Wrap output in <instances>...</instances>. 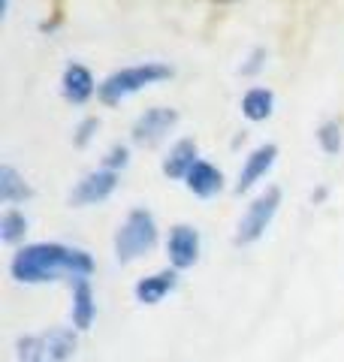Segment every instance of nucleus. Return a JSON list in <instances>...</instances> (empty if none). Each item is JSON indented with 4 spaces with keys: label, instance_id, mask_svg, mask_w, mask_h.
Masks as SVG:
<instances>
[{
    "label": "nucleus",
    "instance_id": "obj_20",
    "mask_svg": "<svg viewBox=\"0 0 344 362\" xmlns=\"http://www.w3.org/2000/svg\"><path fill=\"white\" fill-rule=\"evenodd\" d=\"M100 130V121L97 118H85V121H79V127L73 133V145L76 148H85V145L94 139V133Z\"/></svg>",
    "mask_w": 344,
    "mask_h": 362
},
{
    "label": "nucleus",
    "instance_id": "obj_22",
    "mask_svg": "<svg viewBox=\"0 0 344 362\" xmlns=\"http://www.w3.org/2000/svg\"><path fill=\"white\" fill-rule=\"evenodd\" d=\"M9 6H13V0H4V13H0V16H4V18L9 16Z\"/></svg>",
    "mask_w": 344,
    "mask_h": 362
},
{
    "label": "nucleus",
    "instance_id": "obj_10",
    "mask_svg": "<svg viewBox=\"0 0 344 362\" xmlns=\"http://www.w3.org/2000/svg\"><path fill=\"white\" fill-rule=\"evenodd\" d=\"M176 287H178V272L164 269V272H154V275H145V278L136 281L133 296L142 305H160Z\"/></svg>",
    "mask_w": 344,
    "mask_h": 362
},
{
    "label": "nucleus",
    "instance_id": "obj_5",
    "mask_svg": "<svg viewBox=\"0 0 344 362\" xmlns=\"http://www.w3.org/2000/svg\"><path fill=\"white\" fill-rule=\"evenodd\" d=\"M278 206H281V187H266L248 206V211L242 214V221H239V226H236L233 242L239 247H248V245L260 242L263 235H266L269 223L275 221V214H278Z\"/></svg>",
    "mask_w": 344,
    "mask_h": 362
},
{
    "label": "nucleus",
    "instance_id": "obj_19",
    "mask_svg": "<svg viewBox=\"0 0 344 362\" xmlns=\"http://www.w3.org/2000/svg\"><path fill=\"white\" fill-rule=\"evenodd\" d=\"M130 163V151L127 145H112L109 154L103 157V169H112V173H118V169H124Z\"/></svg>",
    "mask_w": 344,
    "mask_h": 362
},
{
    "label": "nucleus",
    "instance_id": "obj_7",
    "mask_svg": "<svg viewBox=\"0 0 344 362\" xmlns=\"http://www.w3.org/2000/svg\"><path fill=\"white\" fill-rule=\"evenodd\" d=\"M178 124V112L176 109H166V106H154V109H145L139 118L133 124V142L142 145V148H151V145L164 142L169 130Z\"/></svg>",
    "mask_w": 344,
    "mask_h": 362
},
{
    "label": "nucleus",
    "instance_id": "obj_8",
    "mask_svg": "<svg viewBox=\"0 0 344 362\" xmlns=\"http://www.w3.org/2000/svg\"><path fill=\"white\" fill-rule=\"evenodd\" d=\"M200 233L188 223H176L169 230V239H166V257H169V266L176 272H185L193 269L200 259Z\"/></svg>",
    "mask_w": 344,
    "mask_h": 362
},
{
    "label": "nucleus",
    "instance_id": "obj_14",
    "mask_svg": "<svg viewBox=\"0 0 344 362\" xmlns=\"http://www.w3.org/2000/svg\"><path fill=\"white\" fill-rule=\"evenodd\" d=\"M197 142L193 139H178L176 145L169 148V154L164 157V175L166 178H188V173L193 169V163H197Z\"/></svg>",
    "mask_w": 344,
    "mask_h": 362
},
{
    "label": "nucleus",
    "instance_id": "obj_17",
    "mask_svg": "<svg viewBox=\"0 0 344 362\" xmlns=\"http://www.w3.org/2000/svg\"><path fill=\"white\" fill-rule=\"evenodd\" d=\"M28 235V218L21 214L18 209H9L4 211V218H0V239H4L6 245H18L25 242Z\"/></svg>",
    "mask_w": 344,
    "mask_h": 362
},
{
    "label": "nucleus",
    "instance_id": "obj_6",
    "mask_svg": "<svg viewBox=\"0 0 344 362\" xmlns=\"http://www.w3.org/2000/svg\"><path fill=\"white\" fill-rule=\"evenodd\" d=\"M115 187H118V173H112V169H94V173H88L76 181V187L70 190V202L73 209H85V206H97V202H106Z\"/></svg>",
    "mask_w": 344,
    "mask_h": 362
},
{
    "label": "nucleus",
    "instance_id": "obj_13",
    "mask_svg": "<svg viewBox=\"0 0 344 362\" xmlns=\"http://www.w3.org/2000/svg\"><path fill=\"white\" fill-rule=\"evenodd\" d=\"M185 185H188V190H190L193 197L212 199V197H217L224 190V173L217 166H212V163L197 160V163H193V169L188 173Z\"/></svg>",
    "mask_w": 344,
    "mask_h": 362
},
{
    "label": "nucleus",
    "instance_id": "obj_3",
    "mask_svg": "<svg viewBox=\"0 0 344 362\" xmlns=\"http://www.w3.org/2000/svg\"><path fill=\"white\" fill-rule=\"evenodd\" d=\"M79 347V332L73 326H55L40 335H21L16 341L18 362H70Z\"/></svg>",
    "mask_w": 344,
    "mask_h": 362
},
{
    "label": "nucleus",
    "instance_id": "obj_2",
    "mask_svg": "<svg viewBox=\"0 0 344 362\" xmlns=\"http://www.w3.org/2000/svg\"><path fill=\"white\" fill-rule=\"evenodd\" d=\"M169 76H172V66L160 64V61H145V64L124 66V70H115L112 76H106L100 82L97 94H100V100L106 106H118L121 100L139 94L142 88L164 82V78H169Z\"/></svg>",
    "mask_w": 344,
    "mask_h": 362
},
{
    "label": "nucleus",
    "instance_id": "obj_9",
    "mask_svg": "<svg viewBox=\"0 0 344 362\" xmlns=\"http://www.w3.org/2000/svg\"><path fill=\"white\" fill-rule=\"evenodd\" d=\"M275 157H278V145H272V142L257 145V148L248 154V160H245V166H242V173H239L236 194H248V190L254 187L260 178H266V173H269L272 163H275Z\"/></svg>",
    "mask_w": 344,
    "mask_h": 362
},
{
    "label": "nucleus",
    "instance_id": "obj_12",
    "mask_svg": "<svg viewBox=\"0 0 344 362\" xmlns=\"http://www.w3.org/2000/svg\"><path fill=\"white\" fill-rule=\"evenodd\" d=\"M94 88H100V85H94V76H91V70L82 64H70L61 76V90L73 106L88 103V100L94 97Z\"/></svg>",
    "mask_w": 344,
    "mask_h": 362
},
{
    "label": "nucleus",
    "instance_id": "obj_21",
    "mask_svg": "<svg viewBox=\"0 0 344 362\" xmlns=\"http://www.w3.org/2000/svg\"><path fill=\"white\" fill-rule=\"evenodd\" d=\"M263 66H266V49H254L248 54V61L239 66V73H242V76H257Z\"/></svg>",
    "mask_w": 344,
    "mask_h": 362
},
{
    "label": "nucleus",
    "instance_id": "obj_4",
    "mask_svg": "<svg viewBox=\"0 0 344 362\" xmlns=\"http://www.w3.org/2000/svg\"><path fill=\"white\" fill-rule=\"evenodd\" d=\"M157 245V221L148 209H133L115 233V259L121 266L142 259Z\"/></svg>",
    "mask_w": 344,
    "mask_h": 362
},
{
    "label": "nucleus",
    "instance_id": "obj_18",
    "mask_svg": "<svg viewBox=\"0 0 344 362\" xmlns=\"http://www.w3.org/2000/svg\"><path fill=\"white\" fill-rule=\"evenodd\" d=\"M317 142H320V148H323L329 157L341 154V148H344V136H341L338 121H323V124H320V127H317Z\"/></svg>",
    "mask_w": 344,
    "mask_h": 362
},
{
    "label": "nucleus",
    "instance_id": "obj_11",
    "mask_svg": "<svg viewBox=\"0 0 344 362\" xmlns=\"http://www.w3.org/2000/svg\"><path fill=\"white\" fill-rule=\"evenodd\" d=\"M73 284V302H70V320L76 332H88L97 320V302H94V290H91L88 278L70 281Z\"/></svg>",
    "mask_w": 344,
    "mask_h": 362
},
{
    "label": "nucleus",
    "instance_id": "obj_15",
    "mask_svg": "<svg viewBox=\"0 0 344 362\" xmlns=\"http://www.w3.org/2000/svg\"><path fill=\"white\" fill-rule=\"evenodd\" d=\"M30 197H33V190L18 169L9 163L0 166V202H4V206H16V202H25Z\"/></svg>",
    "mask_w": 344,
    "mask_h": 362
},
{
    "label": "nucleus",
    "instance_id": "obj_1",
    "mask_svg": "<svg viewBox=\"0 0 344 362\" xmlns=\"http://www.w3.org/2000/svg\"><path fill=\"white\" fill-rule=\"evenodd\" d=\"M94 257L82 247H70L61 242H33L18 247L9 263V275L18 284H49L57 278H91L94 275Z\"/></svg>",
    "mask_w": 344,
    "mask_h": 362
},
{
    "label": "nucleus",
    "instance_id": "obj_16",
    "mask_svg": "<svg viewBox=\"0 0 344 362\" xmlns=\"http://www.w3.org/2000/svg\"><path fill=\"white\" fill-rule=\"evenodd\" d=\"M272 109H275V94L269 88H251L242 97V115L254 124L266 121L272 115Z\"/></svg>",
    "mask_w": 344,
    "mask_h": 362
}]
</instances>
